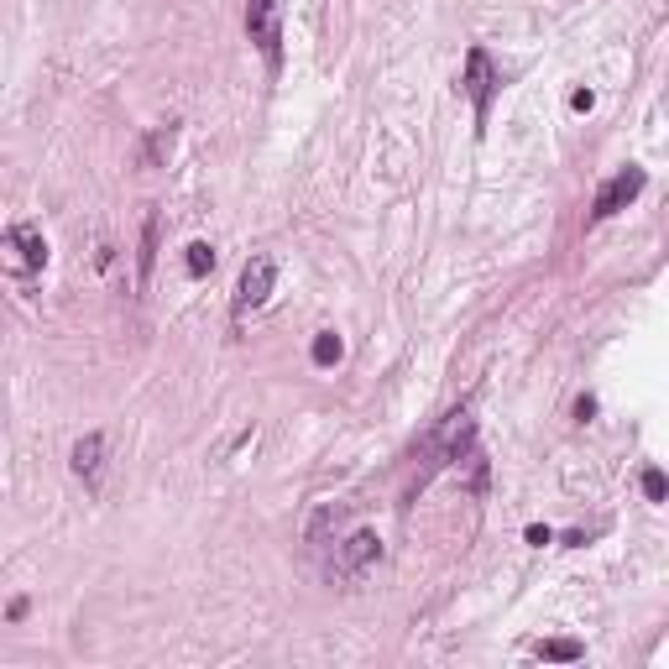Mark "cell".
I'll return each instance as SVG.
<instances>
[{
  "instance_id": "13",
  "label": "cell",
  "mask_w": 669,
  "mask_h": 669,
  "mask_svg": "<svg viewBox=\"0 0 669 669\" xmlns=\"http://www.w3.org/2000/svg\"><path fill=\"white\" fill-rule=\"evenodd\" d=\"M643 492L649 502H664V471H643Z\"/></svg>"
},
{
  "instance_id": "6",
  "label": "cell",
  "mask_w": 669,
  "mask_h": 669,
  "mask_svg": "<svg viewBox=\"0 0 669 669\" xmlns=\"http://www.w3.org/2000/svg\"><path fill=\"white\" fill-rule=\"evenodd\" d=\"M471 95V105H476V115H487V105H492V89H497V74H492V58L481 53V48H471L466 53V84H460Z\"/></svg>"
},
{
  "instance_id": "10",
  "label": "cell",
  "mask_w": 669,
  "mask_h": 669,
  "mask_svg": "<svg viewBox=\"0 0 669 669\" xmlns=\"http://www.w3.org/2000/svg\"><path fill=\"white\" fill-rule=\"evenodd\" d=\"M152 262H157V215H147V230H142V283L152 278Z\"/></svg>"
},
{
  "instance_id": "5",
  "label": "cell",
  "mask_w": 669,
  "mask_h": 669,
  "mask_svg": "<svg viewBox=\"0 0 669 669\" xmlns=\"http://www.w3.org/2000/svg\"><path fill=\"white\" fill-rule=\"evenodd\" d=\"M377 555H382V539L361 528V534H351V539L340 544V555H335V575H340V581H361L366 565H377Z\"/></svg>"
},
{
  "instance_id": "4",
  "label": "cell",
  "mask_w": 669,
  "mask_h": 669,
  "mask_svg": "<svg viewBox=\"0 0 669 669\" xmlns=\"http://www.w3.org/2000/svg\"><path fill=\"white\" fill-rule=\"evenodd\" d=\"M272 283H278V262H272V257H251L246 272H241V288H236V314L262 309L272 298Z\"/></svg>"
},
{
  "instance_id": "2",
  "label": "cell",
  "mask_w": 669,
  "mask_h": 669,
  "mask_svg": "<svg viewBox=\"0 0 669 669\" xmlns=\"http://www.w3.org/2000/svg\"><path fill=\"white\" fill-rule=\"evenodd\" d=\"M246 32H251V42L262 48L267 63H278V53H283V16H278V0H246Z\"/></svg>"
},
{
  "instance_id": "9",
  "label": "cell",
  "mask_w": 669,
  "mask_h": 669,
  "mask_svg": "<svg viewBox=\"0 0 669 669\" xmlns=\"http://www.w3.org/2000/svg\"><path fill=\"white\" fill-rule=\"evenodd\" d=\"M539 659H560V664H570V659H581V643H570V638H549V643H539Z\"/></svg>"
},
{
  "instance_id": "1",
  "label": "cell",
  "mask_w": 669,
  "mask_h": 669,
  "mask_svg": "<svg viewBox=\"0 0 669 669\" xmlns=\"http://www.w3.org/2000/svg\"><path fill=\"white\" fill-rule=\"evenodd\" d=\"M0 262H6V272H16L21 283H27L32 272H42V262H48V241H42V230L32 220H16L6 230V241H0Z\"/></svg>"
},
{
  "instance_id": "12",
  "label": "cell",
  "mask_w": 669,
  "mask_h": 669,
  "mask_svg": "<svg viewBox=\"0 0 669 669\" xmlns=\"http://www.w3.org/2000/svg\"><path fill=\"white\" fill-rule=\"evenodd\" d=\"M173 136H178V126H173V121L152 131V142H147V163H157V157H163V152L173 147Z\"/></svg>"
},
{
  "instance_id": "3",
  "label": "cell",
  "mask_w": 669,
  "mask_h": 669,
  "mask_svg": "<svg viewBox=\"0 0 669 669\" xmlns=\"http://www.w3.org/2000/svg\"><path fill=\"white\" fill-rule=\"evenodd\" d=\"M643 183H649L643 168H622L617 178H607L602 194H596V204H591V220H612L617 210H628V204L643 194Z\"/></svg>"
},
{
  "instance_id": "8",
  "label": "cell",
  "mask_w": 669,
  "mask_h": 669,
  "mask_svg": "<svg viewBox=\"0 0 669 669\" xmlns=\"http://www.w3.org/2000/svg\"><path fill=\"white\" fill-rule=\"evenodd\" d=\"M340 351H345V345H340L335 330H319V335H314V366H335Z\"/></svg>"
},
{
  "instance_id": "11",
  "label": "cell",
  "mask_w": 669,
  "mask_h": 669,
  "mask_svg": "<svg viewBox=\"0 0 669 669\" xmlns=\"http://www.w3.org/2000/svg\"><path fill=\"white\" fill-rule=\"evenodd\" d=\"M210 267H215V251L204 246V241H194V246H189V278H204Z\"/></svg>"
},
{
  "instance_id": "7",
  "label": "cell",
  "mask_w": 669,
  "mask_h": 669,
  "mask_svg": "<svg viewBox=\"0 0 669 669\" xmlns=\"http://www.w3.org/2000/svg\"><path fill=\"white\" fill-rule=\"evenodd\" d=\"M100 466H105V434H84V440L74 445V471L89 481V487H95Z\"/></svg>"
}]
</instances>
